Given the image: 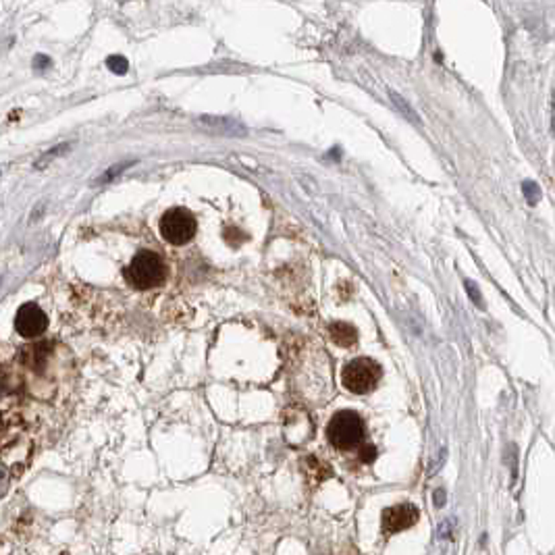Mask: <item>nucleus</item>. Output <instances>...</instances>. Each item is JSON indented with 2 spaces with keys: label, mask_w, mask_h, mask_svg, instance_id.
<instances>
[{
  "label": "nucleus",
  "mask_w": 555,
  "mask_h": 555,
  "mask_svg": "<svg viewBox=\"0 0 555 555\" xmlns=\"http://www.w3.org/2000/svg\"><path fill=\"white\" fill-rule=\"evenodd\" d=\"M106 67L113 71V73H117V75H123V73H127V61L123 59V57H109V61H106Z\"/></svg>",
  "instance_id": "1a4fd4ad"
},
{
  "label": "nucleus",
  "mask_w": 555,
  "mask_h": 555,
  "mask_svg": "<svg viewBox=\"0 0 555 555\" xmlns=\"http://www.w3.org/2000/svg\"><path fill=\"white\" fill-rule=\"evenodd\" d=\"M123 169H125V164H115V167H113V169H111V171H109L104 177H102V179H98V183H100V181H109V179H113V177H115V175H119Z\"/></svg>",
  "instance_id": "ddd939ff"
},
{
  "label": "nucleus",
  "mask_w": 555,
  "mask_h": 555,
  "mask_svg": "<svg viewBox=\"0 0 555 555\" xmlns=\"http://www.w3.org/2000/svg\"><path fill=\"white\" fill-rule=\"evenodd\" d=\"M196 218L185 208H171L160 218V233L173 245H185L196 235Z\"/></svg>",
  "instance_id": "20e7f679"
},
{
  "label": "nucleus",
  "mask_w": 555,
  "mask_h": 555,
  "mask_svg": "<svg viewBox=\"0 0 555 555\" xmlns=\"http://www.w3.org/2000/svg\"><path fill=\"white\" fill-rule=\"evenodd\" d=\"M327 437L335 449H356L364 439V420L352 410L337 412L327 426Z\"/></svg>",
  "instance_id": "f03ea898"
},
{
  "label": "nucleus",
  "mask_w": 555,
  "mask_h": 555,
  "mask_svg": "<svg viewBox=\"0 0 555 555\" xmlns=\"http://www.w3.org/2000/svg\"><path fill=\"white\" fill-rule=\"evenodd\" d=\"M420 518V511L412 503H399L393 507H387L381 518V528L385 534H395L402 532L410 526H414Z\"/></svg>",
  "instance_id": "423d86ee"
},
{
  "label": "nucleus",
  "mask_w": 555,
  "mask_h": 555,
  "mask_svg": "<svg viewBox=\"0 0 555 555\" xmlns=\"http://www.w3.org/2000/svg\"><path fill=\"white\" fill-rule=\"evenodd\" d=\"M341 381L348 391L364 395L373 391L381 381V366L370 358H356L344 368Z\"/></svg>",
  "instance_id": "7ed1b4c3"
},
{
  "label": "nucleus",
  "mask_w": 555,
  "mask_h": 555,
  "mask_svg": "<svg viewBox=\"0 0 555 555\" xmlns=\"http://www.w3.org/2000/svg\"><path fill=\"white\" fill-rule=\"evenodd\" d=\"M331 337L337 346H344V348H352L358 339V333L352 325L348 323H333L331 325Z\"/></svg>",
  "instance_id": "0eeeda50"
},
{
  "label": "nucleus",
  "mask_w": 555,
  "mask_h": 555,
  "mask_svg": "<svg viewBox=\"0 0 555 555\" xmlns=\"http://www.w3.org/2000/svg\"><path fill=\"white\" fill-rule=\"evenodd\" d=\"M67 150H69V146L67 144H61V146H57V148H53L50 152H46V154H42L36 162H34V167L40 171V169H46L55 158H59V156H63V154H67Z\"/></svg>",
  "instance_id": "6e6552de"
},
{
  "label": "nucleus",
  "mask_w": 555,
  "mask_h": 555,
  "mask_svg": "<svg viewBox=\"0 0 555 555\" xmlns=\"http://www.w3.org/2000/svg\"><path fill=\"white\" fill-rule=\"evenodd\" d=\"M15 329L26 339L40 337L48 329V317H46V312L38 304L28 302L15 314Z\"/></svg>",
  "instance_id": "39448f33"
},
{
  "label": "nucleus",
  "mask_w": 555,
  "mask_h": 555,
  "mask_svg": "<svg viewBox=\"0 0 555 555\" xmlns=\"http://www.w3.org/2000/svg\"><path fill=\"white\" fill-rule=\"evenodd\" d=\"M375 458H377V449H375L373 445H366V447L360 449V460H364V462H373Z\"/></svg>",
  "instance_id": "f8f14e48"
},
{
  "label": "nucleus",
  "mask_w": 555,
  "mask_h": 555,
  "mask_svg": "<svg viewBox=\"0 0 555 555\" xmlns=\"http://www.w3.org/2000/svg\"><path fill=\"white\" fill-rule=\"evenodd\" d=\"M125 274L129 283L135 285L138 290H152L167 279V266L156 252L142 250L133 256Z\"/></svg>",
  "instance_id": "f257e3e1"
},
{
  "label": "nucleus",
  "mask_w": 555,
  "mask_h": 555,
  "mask_svg": "<svg viewBox=\"0 0 555 555\" xmlns=\"http://www.w3.org/2000/svg\"><path fill=\"white\" fill-rule=\"evenodd\" d=\"M32 65H34V69H36L38 73H42V71H46L48 67H53V61H50V57H46V55H36Z\"/></svg>",
  "instance_id": "9d476101"
},
{
  "label": "nucleus",
  "mask_w": 555,
  "mask_h": 555,
  "mask_svg": "<svg viewBox=\"0 0 555 555\" xmlns=\"http://www.w3.org/2000/svg\"><path fill=\"white\" fill-rule=\"evenodd\" d=\"M524 191H526V196H528V202H530V204H534V202L538 200V196H540V194H538V189H536V187H534L530 181H526V183H524Z\"/></svg>",
  "instance_id": "9b49d317"
}]
</instances>
